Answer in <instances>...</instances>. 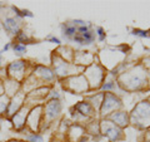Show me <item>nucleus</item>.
I'll return each mask as SVG.
<instances>
[{
  "instance_id": "1",
  "label": "nucleus",
  "mask_w": 150,
  "mask_h": 142,
  "mask_svg": "<svg viewBox=\"0 0 150 142\" xmlns=\"http://www.w3.org/2000/svg\"><path fill=\"white\" fill-rule=\"evenodd\" d=\"M25 62L24 60H16L8 65V75L13 79H20L24 75Z\"/></svg>"
},
{
  "instance_id": "16",
  "label": "nucleus",
  "mask_w": 150,
  "mask_h": 142,
  "mask_svg": "<svg viewBox=\"0 0 150 142\" xmlns=\"http://www.w3.org/2000/svg\"><path fill=\"white\" fill-rule=\"evenodd\" d=\"M111 87H112V84H111V83H109V84H106V86H104L105 89H109V88H111Z\"/></svg>"
},
{
  "instance_id": "14",
  "label": "nucleus",
  "mask_w": 150,
  "mask_h": 142,
  "mask_svg": "<svg viewBox=\"0 0 150 142\" xmlns=\"http://www.w3.org/2000/svg\"><path fill=\"white\" fill-rule=\"evenodd\" d=\"M49 40L51 42V43H55V44H60V40L58 39V38H49Z\"/></svg>"
},
{
  "instance_id": "13",
  "label": "nucleus",
  "mask_w": 150,
  "mask_h": 142,
  "mask_svg": "<svg viewBox=\"0 0 150 142\" xmlns=\"http://www.w3.org/2000/svg\"><path fill=\"white\" fill-rule=\"evenodd\" d=\"M10 47H11V43L5 44V45H4V48H3V52H1V53H4V52H8L9 49H10Z\"/></svg>"
},
{
  "instance_id": "5",
  "label": "nucleus",
  "mask_w": 150,
  "mask_h": 142,
  "mask_svg": "<svg viewBox=\"0 0 150 142\" xmlns=\"http://www.w3.org/2000/svg\"><path fill=\"white\" fill-rule=\"evenodd\" d=\"M60 111V105L58 101H51L48 106H46V110H45V113H46V117L48 118H54L55 116H58V113Z\"/></svg>"
},
{
  "instance_id": "4",
  "label": "nucleus",
  "mask_w": 150,
  "mask_h": 142,
  "mask_svg": "<svg viewBox=\"0 0 150 142\" xmlns=\"http://www.w3.org/2000/svg\"><path fill=\"white\" fill-rule=\"evenodd\" d=\"M3 27H4V29H5V32L10 33L13 35H18L19 33H20V25H19V22L15 18H11V16L4 18Z\"/></svg>"
},
{
  "instance_id": "17",
  "label": "nucleus",
  "mask_w": 150,
  "mask_h": 142,
  "mask_svg": "<svg viewBox=\"0 0 150 142\" xmlns=\"http://www.w3.org/2000/svg\"><path fill=\"white\" fill-rule=\"evenodd\" d=\"M53 98H59V93H58V92H54V94H53Z\"/></svg>"
},
{
  "instance_id": "2",
  "label": "nucleus",
  "mask_w": 150,
  "mask_h": 142,
  "mask_svg": "<svg viewBox=\"0 0 150 142\" xmlns=\"http://www.w3.org/2000/svg\"><path fill=\"white\" fill-rule=\"evenodd\" d=\"M24 93L18 92L13 99H10V103H9V108H8V116H14L15 113L23 107V102H24Z\"/></svg>"
},
{
  "instance_id": "12",
  "label": "nucleus",
  "mask_w": 150,
  "mask_h": 142,
  "mask_svg": "<svg viewBox=\"0 0 150 142\" xmlns=\"http://www.w3.org/2000/svg\"><path fill=\"white\" fill-rule=\"evenodd\" d=\"M98 34L100 35V38H99L100 40H104V33H103V29H101V28H98Z\"/></svg>"
},
{
  "instance_id": "18",
  "label": "nucleus",
  "mask_w": 150,
  "mask_h": 142,
  "mask_svg": "<svg viewBox=\"0 0 150 142\" xmlns=\"http://www.w3.org/2000/svg\"><path fill=\"white\" fill-rule=\"evenodd\" d=\"M0 67H1V62H0Z\"/></svg>"
},
{
  "instance_id": "7",
  "label": "nucleus",
  "mask_w": 150,
  "mask_h": 142,
  "mask_svg": "<svg viewBox=\"0 0 150 142\" xmlns=\"http://www.w3.org/2000/svg\"><path fill=\"white\" fill-rule=\"evenodd\" d=\"M38 72H40L38 74H40L41 77H43L44 79H46V80H50V79L54 78V74L51 73V70L48 69V68H39V69H38Z\"/></svg>"
},
{
  "instance_id": "3",
  "label": "nucleus",
  "mask_w": 150,
  "mask_h": 142,
  "mask_svg": "<svg viewBox=\"0 0 150 142\" xmlns=\"http://www.w3.org/2000/svg\"><path fill=\"white\" fill-rule=\"evenodd\" d=\"M26 112H28L26 108L21 107L15 115L11 116V122H13V126L15 130L20 131V130H23V127L25 126V120H26V116H28Z\"/></svg>"
},
{
  "instance_id": "15",
  "label": "nucleus",
  "mask_w": 150,
  "mask_h": 142,
  "mask_svg": "<svg viewBox=\"0 0 150 142\" xmlns=\"http://www.w3.org/2000/svg\"><path fill=\"white\" fill-rule=\"evenodd\" d=\"M5 92H4V84L0 82V96H1V94H4Z\"/></svg>"
},
{
  "instance_id": "8",
  "label": "nucleus",
  "mask_w": 150,
  "mask_h": 142,
  "mask_svg": "<svg viewBox=\"0 0 150 142\" xmlns=\"http://www.w3.org/2000/svg\"><path fill=\"white\" fill-rule=\"evenodd\" d=\"M13 49H14V52H15L16 54H23V53H25L26 47H25V44H19V43H16V44L13 45Z\"/></svg>"
},
{
  "instance_id": "9",
  "label": "nucleus",
  "mask_w": 150,
  "mask_h": 142,
  "mask_svg": "<svg viewBox=\"0 0 150 142\" xmlns=\"http://www.w3.org/2000/svg\"><path fill=\"white\" fill-rule=\"evenodd\" d=\"M28 141L29 142H44L43 136L38 135V133H31L28 136Z\"/></svg>"
},
{
  "instance_id": "10",
  "label": "nucleus",
  "mask_w": 150,
  "mask_h": 142,
  "mask_svg": "<svg viewBox=\"0 0 150 142\" xmlns=\"http://www.w3.org/2000/svg\"><path fill=\"white\" fill-rule=\"evenodd\" d=\"M73 34H75V28H74V27H67V25H65L64 35H67V37H71Z\"/></svg>"
},
{
  "instance_id": "6",
  "label": "nucleus",
  "mask_w": 150,
  "mask_h": 142,
  "mask_svg": "<svg viewBox=\"0 0 150 142\" xmlns=\"http://www.w3.org/2000/svg\"><path fill=\"white\" fill-rule=\"evenodd\" d=\"M9 103H10V97L8 94H1L0 96V115H5L9 108Z\"/></svg>"
},
{
  "instance_id": "11",
  "label": "nucleus",
  "mask_w": 150,
  "mask_h": 142,
  "mask_svg": "<svg viewBox=\"0 0 150 142\" xmlns=\"http://www.w3.org/2000/svg\"><path fill=\"white\" fill-rule=\"evenodd\" d=\"M134 34L135 35H140V37H148L146 32H143V30H134Z\"/></svg>"
}]
</instances>
